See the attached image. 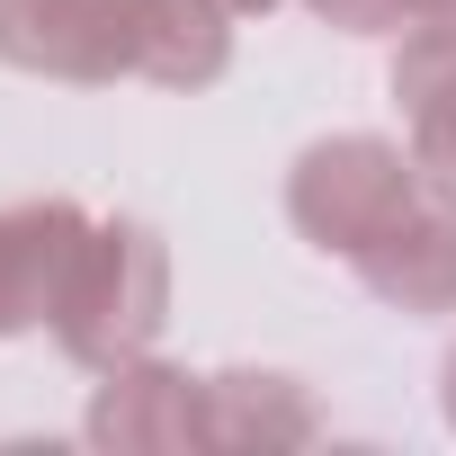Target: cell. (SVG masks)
I'll use <instances>...</instances> for the list:
<instances>
[{
  "mask_svg": "<svg viewBox=\"0 0 456 456\" xmlns=\"http://www.w3.org/2000/svg\"><path fill=\"white\" fill-rule=\"evenodd\" d=\"M170 322V242L143 215H90V233L72 251V278L54 296V349L81 376H108L143 349H161Z\"/></svg>",
  "mask_w": 456,
  "mask_h": 456,
  "instance_id": "1",
  "label": "cell"
},
{
  "mask_svg": "<svg viewBox=\"0 0 456 456\" xmlns=\"http://www.w3.org/2000/svg\"><path fill=\"white\" fill-rule=\"evenodd\" d=\"M420 179H429L420 152L394 143V134H367V126L314 134V143L287 161V224H296L305 251H322V260L349 269V260L385 233V224L411 206Z\"/></svg>",
  "mask_w": 456,
  "mask_h": 456,
  "instance_id": "2",
  "label": "cell"
},
{
  "mask_svg": "<svg viewBox=\"0 0 456 456\" xmlns=\"http://www.w3.org/2000/svg\"><path fill=\"white\" fill-rule=\"evenodd\" d=\"M134 19L143 0H0V63L63 90L134 81Z\"/></svg>",
  "mask_w": 456,
  "mask_h": 456,
  "instance_id": "3",
  "label": "cell"
},
{
  "mask_svg": "<svg viewBox=\"0 0 456 456\" xmlns=\"http://www.w3.org/2000/svg\"><path fill=\"white\" fill-rule=\"evenodd\" d=\"M81 438L108 447V456H215L206 376L197 367H170L161 349H143V358H126V367H108L90 385Z\"/></svg>",
  "mask_w": 456,
  "mask_h": 456,
  "instance_id": "4",
  "label": "cell"
},
{
  "mask_svg": "<svg viewBox=\"0 0 456 456\" xmlns=\"http://www.w3.org/2000/svg\"><path fill=\"white\" fill-rule=\"evenodd\" d=\"M349 278H358L385 314H403V322L456 314V179L429 170V179L411 188V206L349 260Z\"/></svg>",
  "mask_w": 456,
  "mask_h": 456,
  "instance_id": "5",
  "label": "cell"
},
{
  "mask_svg": "<svg viewBox=\"0 0 456 456\" xmlns=\"http://www.w3.org/2000/svg\"><path fill=\"white\" fill-rule=\"evenodd\" d=\"M81 233H90L81 197H10L0 206V340L54 322V296L72 278Z\"/></svg>",
  "mask_w": 456,
  "mask_h": 456,
  "instance_id": "6",
  "label": "cell"
},
{
  "mask_svg": "<svg viewBox=\"0 0 456 456\" xmlns=\"http://www.w3.org/2000/svg\"><path fill=\"white\" fill-rule=\"evenodd\" d=\"M206 429L215 456H287L322 438V403L287 367H215L206 376Z\"/></svg>",
  "mask_w": 456,
  "mask_h": 456,
  "instance_id": "7",
  "label": "cell"
},
{
  "mask_svg": "<svg viewBox=\"0 0 456 456\" xmlns=\"http://www.w3.org/2000/svg\"><path fill=\"white\" fill-rule=\"evenodd\" d=\"M385 90H394V108H403V143L420 152V170L456 179V10L394 37Z\"/></svg>",
  "mask_w": 456,
  "mask_h": 456,
  "instance_id": "8",
  "label": "cell"
},
{
  "mask_svg": "<svg viewBox=\"0 0 456 456\" xmlns=\"http://www.w3.org/2000/svg\"><path fill=\"white\" fill-rule=\"evenodd\" d=\"M233 10L224 0H143V19H134V81L152 90H215L224 72H233Z\"/></svg>",
  "mask_w": 456,
  "mask_h": 456,
  "instance_id": "9",
  "label": "cell"
},
{
  "mask_svg": "<svg viewBox=\"0 0 456 456\" xmlns=\"http://www.w3.org/2000/svg\"><path fill=\"white\" fill-rule=\"evenodd\" d=\"M305 10L322 28H340V37H403L420 19H447L456 0H305Z\"/></svg>",
  "mask_w": 456,
  "mask_h": 456,
  "instance_id": "10",
  "label": "cell"
},
{
  "mask_svg": "<svg viewBox=\"0 0 456 456\" xmlns=\"http://www.w3.org/2000/svg\"><path fill=\"white\" fill-rule=\"evenodd\" d=\"M438 411H447V429H456V340H447V358H438Z\"/></svg>",
  "mask_w": 456,
  "mask_h": 456,
  "instance_id": "11",
  "label": "cell"
},
{
  "mask_svg": "<svg viewBox=\"0 0 456 456\" xmlns=\"http://www.w3.org/2000/svg\"><path fill=\"white\" fill-rule=\"evenodd\" d=\"M224 10H233V19H269V10H278V0H224Z\"/></svg>",
  "mask_w": 456,
  "mask_h": 456,
  "instance_id": "12",
  "label": "cell"
}]
</instances>
